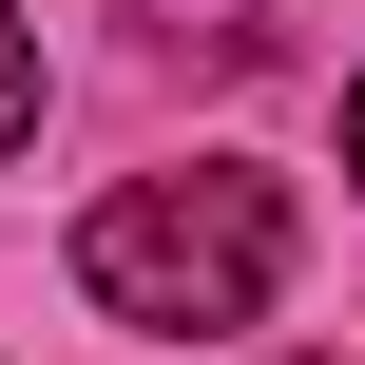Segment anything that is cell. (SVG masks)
<instances>
[{
    "instance_id": "2",
    "label": "cell",
    "mask_w": 365,
    "mask_h": 365,
    "mask_svg": "<svg viewBox=\"0 0 365 365\" xmlns=\"http://www.w3.org/2000/svg\"><path fill=\"white\" fill-rule=\"evenodd\" d=\"M38 135V19H0V154Z\"/></svg>"
},
{
    "instance_id": "3",
    "label": "cell",
    "mask_w": 365,
    "mask_h": 365,
    "mask_svg": "<svg viewBox=\"0 0 365 365\" xmlns=\"http://www.w3.org/2000/svg\"><path fill=\"white\" fill-rule=\"evenodd\" d=\"M346 173H365V77H346Z\"/></svg>"
},
{
    "instance_id": "1",
    "label": "cell",
    "mask_w": 365,
    "mask_h": 365,
    "mask_svg": "<svg viewBox=\"0 0 365 365\" xmlns=\"http://www.w3.org/2000/svg\"><path fill=\"white\" fill-rule=\"evenodd\" d=\"M77 289H96L115 327H250V308L289 289V192H269L250 154L135 173V192L77 212Z\"/></svg>"
}]
</instances>
